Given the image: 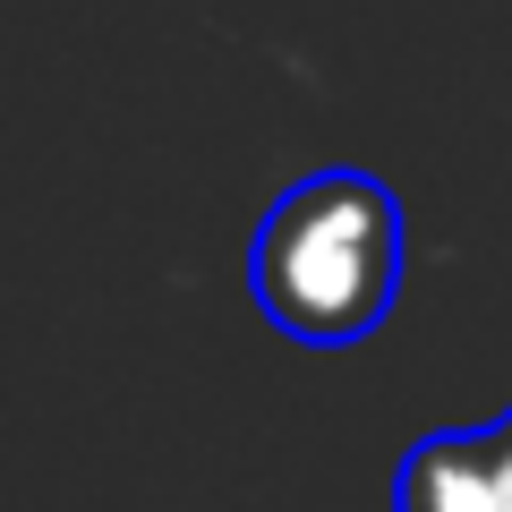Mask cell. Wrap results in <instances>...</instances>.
I'll list each match as a JSON object with an SVG mask.
<instances>
[{"mask_svg": "<svg viewBox=\"0 0 512 512\" xmlns=\"http://www.w3.org/2000/svg\"><path fill=\"white\" fill-rule=\"evenodd\" d=\"M248 291L265 325L308 350L367 342L402 291V197L376 171H308L256 222Z\"/></svg>", "mask_w": 512, "mask_h": 512, "instance_id": "cell-1", "label": "cell"}, {"mask_svg": "<svg viewBox=\"0 0 512 512\" xmlns=\"http://www.w3.org/2000/svg\"><path fill=\"white\" fill-rule=\"evenodd\" d=\"M393 512H512V410L410 444L393 470Z\"/></svg>", "mask_w": 512, "mask_h": 512, "instance_id": "cell-2", "label": "cell"}]
</instances>
